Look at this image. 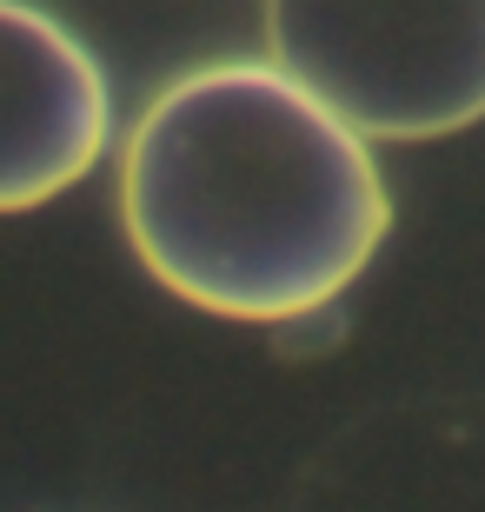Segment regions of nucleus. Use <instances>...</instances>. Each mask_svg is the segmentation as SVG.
<instances>
[{
	"label": "nucleus",
	"mask_w": 485,
	"mask_h": 512,
	"mask_svg": "<svg viewBox=\"0 0 485 512\" xmlns=\"http://www.w3.org/2000/svg\"><path fill=\"white\" fill-rule=\"evenodd\" d=\"M120 227L173 300L299 320L366 273L392 227L373 140L273 60L167 80L120 147Z\"/></svg>",
	"instance_id": "1"
},
{
	"label": "nucleus",
	"mask_w": 485,
	"mask_h": 512,
	"mask_svg": "<svg viewBox=\"0 0 485 512\" xmlns=\"http://www.w3.org/2000/svg\"><path fill=\"white\" fill-rule=\"evenodd\" d=\"M266 60L359 140L485 120V0H266Z\"/></svg>",
	"instance_id": "2"
},
{
	"label": "nucleus",
	"mask_w": 485,
	"mask_h": 512,
	"mask_svg": "<svg viewBox=\"0 0 485 512\" xmlns=\"http://www.w3.org/2000/svg\"><path fill=\"white\" fill-rule=\"evenodd\" d=\"M113 133L100 60L54 14L0 0V213L47 207L94 173Z\"/></svg>",
	"instance_id": "3"
}]
</instances>
